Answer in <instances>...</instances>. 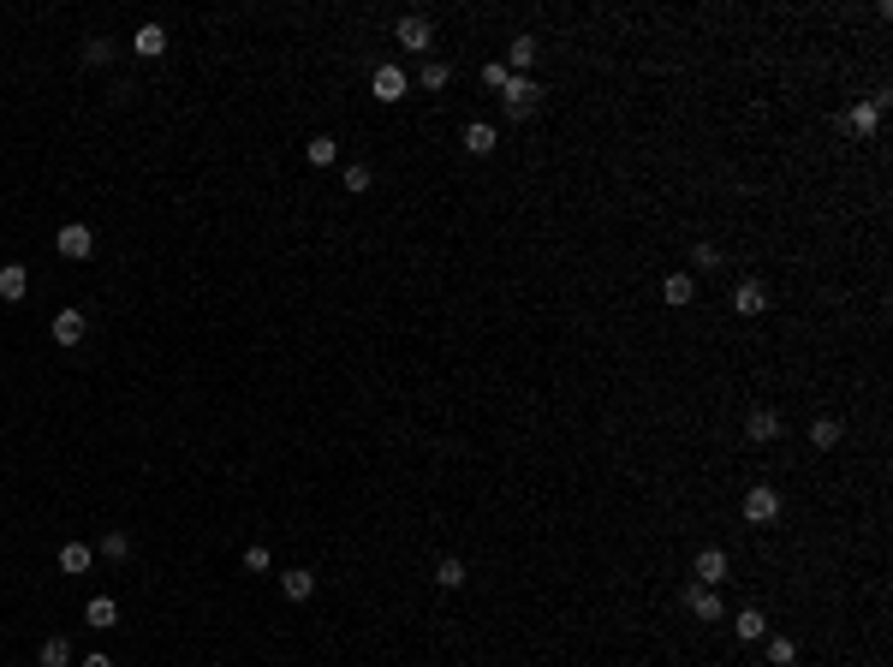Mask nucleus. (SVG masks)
<instances>
[{
    "label": "nucleus",
    "instance_id": "nucleus-1",
    "mask_svg": "<svg viewBox=\"0 0 893 667\" xmlns=\"http://www.w3.org/2000/svg\"><path fill=\"white\" fill-rule=\"evenodd\" d=\"M500 108H506V119H513V125H524V119L542 108V90H536V78H506V90H500Z\"/></svg>",
    "mask_w": 893,
    "mask_h": 667
},
{
    "label": "nucleus",
    "instance_id": "nucleus-2",
    "mask_svg": "<svg viewBox=\"0 0 893 667\" xmlns=\"http://www.w3.org/2000/svg\"><path fill=\"white\" fill-rule=\"evenodd\" d=\"M54 251L72 256V262H90V256H96V233H90L84 221H66V227L54 233Z\"/></svg>",
    "mask_w": 893,
    "mask_h": 667
},
{
    "label": "nucleus",
    "instance_id": "nucleus-3",
    "mask_svg": "<svg viewBox=\"0 0 893 667\" xmlns=\"http://www.w3.org/2000/svg\"><path fill=\"white\" fill-rule=\"evenodd\" d=\"M394 36H399V48H411V54H429V48H435V24L423 19V12H405Z\"/></svg>",
    "mask_w": 893,
    "mask_h": 667
},
{
    "label": "nucleus",
    "instance_id": "nucleus-4",
    "mask_svg": "<svg viewBox=\"0 0 893 667\" xmlns=\"http://www.w3.org/2000/svg\"><path fill=\"white\" fill-rule=\"evenodd\" d=\"M774 518H780V489L756 483V489L745 494V525H774Z\"/></svg>",
    "mask_w": 893,
    "mask_h": 667
},
{
    "label": "nucleus",
    "instance_id": "nucleus-5",
    "mask_svg": "<svg viewBox=\"0 0 893 667\" xmlns=\"http://www.w3.org/2000/svg\"><path fill=\"white\" fill-rule=\"evenodd\" d=\"M852 138H875V125H881V96H870V101H857V108H846V119H840Z\"/></svg>",
    "mask_w": 893,
    "mask_h": 667
},
{
    "label": "nucleus",
    "instance_id": "nucleus-6",
    "mask_svg": "<svg viewBox=\"0 0 893 667\" xmlns=\"http://www.w3.org/2000/svg\"><path fill=\"white\" fill-rule=\"evenodd\" d=\"M48 334H54V346H84V334H90V316H84V310H60Z\"/></svg>",
    "mask_w": 893,
    "mask_h": 667
},
{
    "label": "nucleus",
    "instance_id": "nucleus-7",
    "mask_svg": "<svg viewBox=\"0 0 893 667\" xmlns=\"http://www.w3.org/2000/svg\"><path fill=\"white\" fill-rule=\"evenodd\" d=\"M691 572H697V584L721 590V584H727V554H721V549H703V554L691 560Z\"/></svg>",
    "mask_w": 893,
    "mask_h": 667
},
{
    "label": "nucleus",
    "instance_id": "nucleus-8",
    "mask_svg": "<svg viewBox=\"0 0 893 667\" xmlns=\"http://www.w3.org/2000/svg\"><path fill=\"white\" fill-rule=\"evenodd\" d=\"M733 310L738 316H762L769 310V286H762V280H738L733 286Z\"/></svg>",
    "mask_w": 893,
    "mask_h": 667
},
{
    "label": "nucleus",
    "instance_id": "nucleus-9",
    "mask_svg": "<svg viewBox=\"0 0 893 667\" xmlns=\"http://www.w3.org/2000/svg\"><path fill=\"white\" fill-rule=\"evenodd\" d=\"M685 608H691L697 620H727V602H721V590H709V584H697L691 596H685Z\"/></svg>",
    "mask_w": 893,
    "mask_h": 667
},
{
    "label": "nucleus",
    "instance_id": "nucleus-10",
    "mask_svg": "<svg viewBox=\"0 0 893 667\" xmlns=\"http://www.w3.org/2000/svg\"><path fill=\"white\" fill-rule=\"evenodd\" d=\"M370 90H376L381 101H399V96H405V72H399L394 60H381V66H376V78H370Z\"/></svg>",
    "mask_w": 893,
    "mask_h": 667
},
{
    "label": "nucleus",
    "instance_id": "nucleus-11",
    "mask_svg": "<svg viewBox=\"0 0 893 667\" xmlns=\"http://www.w3.org/2000/svg\"><path fill=\"white\" fill-rule=\"evenodd\" d=\"M513 78H530V66H536V36H513V48H506V60H500Z\"/></svg>",
    "mask_w": 893,
    "mask_h": 667
},
{
    "label": "nucleus",
    "instance_id": "nucleus-12",
    "mask_svg": "<svg viewBox=\"0 0 893 667\" xmlns=\"http://www.w3.org/2000/svg\"><path fill=\"white\" fill-rule=\"evenodd\" d=\"M458 143H465V156H495V143H500V138H495V125H489V119H471Z\"/></svg>",
    "mask_w": 893,
    "mask_h": 667
},
{
    "label": "nucleus",
    "instance_id": "nucleus-13",
    "mask_svg": "<svg viewBox=\"0 0 893 667\" xmlns=\"http://www.w3.org/2000/svg\"><path fill=\"white\" fill-rule=\"evenodd\" d=\"M132 54H138V60H161V54H167V30H161V24H138Z\"/></svg>",
    "mask_w": 893,
    "mask_h": 667
},
{
    "label": "nucleus",
    "instance_id": "nucleus-14",
    "mask_svg": "<svg viewBox=\"0 0 893 667\" xmlns=\"http://www.w3.org/2000/svg\"><path fill=\"white\" fill-rule=\"evenodd\" d=\"M84 626H96V631L119 626V602L114 596H90V602H84Z\"/></svg>",
    "mask_w": 893,
    "mask_h": 667
},
{
    "label": "nucleus",
    "instance_id": "nucleus-15",
    "mask_svg": "<svg viewBox=\"0 0 893 667\" xmlns=\"http://www.w3.org/2000/svg\"><path fill=\"white\" fill-rule=\"evenodd\" d=\"M280 590H286V602H310L316 596V572H304V567L280 572Z\"/></svg>",
    "mask_w": 893,
    "mask_h": 667
},
{
    "label": "nucleus",
    "instance_id": "nucleus-16",
    "mask_svg": "<svg viewBox=\"0 0 893 667\" xmlns=\"http://www.w3.org/2000/svg\"><path fill=\"white\" fill-rule=\"evenodd\" d=\"M24 293H30V275H24V262H6V269H0V304H19Z\"/></svg>",
    "mask_w": 893,
    "mask_h": 667
},
{
    "label": "nucleus",
    "instance_id": "nucleus-17",
    "mask_svg": "<svg viewBox=\"0 0 893 667\" xmlns=\"http://www.w3.org/2000/svg\"><path fill=\"white\" fill-rule=\"evenodd\" d=\"M745 435H751V441H780V412H769V406L751 412L745 417Z\"/></svg>",
    "mask_w": 893,
    "mask_h": 667
},
{
    "label": "nucleus",
    "instance_id": "nucleus-18",
    "mask_svg": "<svg viewBox=\"0 0 893 667\" xmlns=\"http://www.w3.org/2000/svg\"><path fill=\"white\" fill-rule=\"evenodd\" d=\"M465 578H471V572H465V560H458V554H441V560H435V584H441V590H458Z\"/></svg>",
    "mask_w": 893,
    "mask_h": 667
},
{
    "label": "nucleus",
    "instance_id": "nucleus-19",
    "mask_svg": "<svg viewBox=\"0 0 893 667\" xmlns=\"http://www.w3.org/2000/svg\"><path fill=\"white\" fill-rule=\"evenodd\" d=\"M334 156H339V143L328 138V132H322V138H310V143H304V161H310V167H334Z\"/></svg>",
    "mask_w": 893,
    "mask_h": 667
},
{
    "label": "nucleus",
    "instance_id": "nucleus-20",
    "mask_svg": "<svg viewBox=\"0 0 893 667\" xmlns=\"http://www.w3.org/2000/svg\"><path fill=\"white\" fill-rule=\"evenodd\" d=\"M762 626H769V620H762V608H738V614H733V631L745 638V644H756V638H762Z\"/></svg>",
    "mask_w": 893,
    "mask_h": 667
},
{
    "label": "nucleus",
    "instance_id": "nucleus-21",
    "mask_svg": "<svg viewBox=\"0 0 893 667\" xmlns=\"http://www.w3.org/2000/svg\"><path fill=\"white\" fill-rule=\"evenodd\" d=\"M840 435H846V430H840V417H816V423H810V441H816L822 453L840 447Z\"/></svg>",
    "mask_w": 893,
    "mask_h": 667
},
{
    "label": "nucleus",
    "instance_id": "nucleus-22",
    "mask_svg": "<svg viewBox=\"0 0 893 667\" xmlns=\"http://www.w3.org/2000/svg\"><path fill=\"white\" fill-rule=\"evenodd\" d=\"M90 560H96V549H84V542H66V549H60V572H90Z\"/></svg>",
    "mask_w": 893,
    "mask_h": 667
},
{
    "label": "nucleus",
    "instance_id": "nucleus-23",
    "mask_svg": "<svg viewBox=\"0 0 893 667\" xmlns=\"http://www.w3.org/2000/svg\"><path fill=\"white\" fill-rule=\"evenodd\" d=\"M36 662L42 667H72V644H66V638H48V644L36 649Z\"/></svg>",
    "mask_w": 893,
    "mask_h": 667
},
{
    "label": "nucleus",
    "instance_id": "nucleus-24",
    "mask_svg": "<svg viewBox=\"0 0 893 667\" xmlns=\"http://www.w3.org/2000/svg\"><path fill=\"white\" fill-rule=\"evenodd\" d=\"M661 298H667V304H691V298H697V280H691V275H667Z\"/></svg>",
    "mask_w": 893,
    "mask_h": 667
},
{
    "label": "nucleus",
    "instance_id": "nucleus-25",
    "mask_svg": "<svg viewBox=\"0 0 893 667\" xmlns=\"http://www.w3.org/2000/svg\"><path fill=\"white\" fill-rule=\"evenodd\" d=\"M453 84V66L447 60H423V90H447Z\"/></svg>",
    "mask_w": 893,
    "mask_h": 667
},
{
    "label": "nucleus",
    "instance_id": "nucleus-26",
    "mask_svg": "<svg viewBox=\"0 0 893 667\" xmlns=\"http://www.w3.org/2000/svg\"><path fill=\"white\" fill-rule=\"evenodd\" d=\"M125 554H132V536H125V530H108V536H101V560H125Z\"/></svg>",
    "mask_w": 893,
    "mask_h": 667
},
{
    "label": "nucleus",
    "instance_id": "nucleus-27",
    "mask_svg": "<svg viewBox=\"0 0 893 667\" xmlns=\"http://www.w3.org/2000/svg\"><path fill=\"white\" fill-rule=\"evenodd\" d=\"M108 60H114V42H108V36L84 42V66H108Z\"/></svg>",
    "mask_w": 893,
    "mask_h": 667
},
{
    "label": "nucleus",
    "instance_id": "nucleus-28",
    "mask_svg": "<svg viewBox=\"0 0 893 667\" xmlns=\"http://www.w3.org/2000/svg\"><path fill=\"white\" fill-rule=\"evenodd\" d=\"M370 185H376V173H370L363 161H352V167H346V191H352V197H363Z\"/></svg>",
    "mask_w": 893,
    "mask_h": 667
},
{
    "label": "nucleus",
    "instance_id": "nucleus-29",
    "mask_svg": "<svg viewBox=\"0 0 893 667\" xmlns=\"http://www.w3.org/2000/svg\"><path fill=\"white\" fill-rule=\"evenodd\" d=\"M769 662L774 667H793L798 662V644H793V638H769Z\"/></svg>",
    "mask_w": 893,
    "mask_h": 667
},
{
    "label": "nucleus",
    "instance_id": "nucleus-30",
    "mask_svg": "<svg viewBox=\"0 0 893 667\" xmlns=\"http://www.w3.org/2000/svg\"><path fill=\"white\" fill-rule=\"evenodd\" d=\"M691 269H721V251L714 245H691Z\"/></svg>",
    "mask_w": 893,
    "mask_h": 667
},
{
    "label": "nucleus",
    "instance_id": "nucleus-31",
    "mask_svg": "<svg viewBox=\"0 0 893 667\" xmlns=\"http://www.w3.org/2000/svg\"><path fill=\"white\" fill-rule=\"evenodd\" d=\"M506 78H513V72H506L500 60H489V66H482V84H489V90H506Z\"/></svg>",
    "mask_w": 893,
    "mask_h": 667
},
{
    "label": "nucleus",
    "instance_id": "nucleus-32",
    "mask_svg": "<svg viewBox=\"0 0 893 667\" xmlns=\"http://www.w3.org/2000/svg\"><path fill=\"white\" fill-rule=\"evenodd\" d=\"M244 572H268V549H262V542L244 549Z\"/></svg>",
    "mask_w": 893,
    "mask_h": 667
},
{
    "label": "nucleus",
    "instance_id": "nucleus-33",
    "mask_svg": "<svg viewBox=\"0 0 893 667\" xmlns=\"http://www.w3.org/2000/svg\"><path fill=\"white\" fill-rule=\"evenodd\" d=\"M78 667H114V655H101V649H96V655H84Z\"/></svg>",
    "mask_w": 893,
    "mask_h": 667
}]
</instances>
